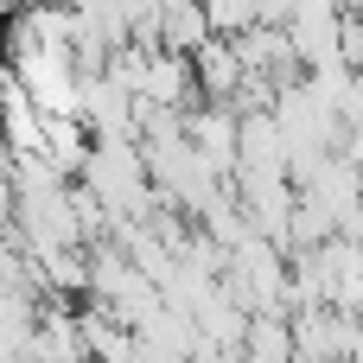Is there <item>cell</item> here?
Returning a JSON list of instances; mask_svg holds the SVG:
<instances>
[{
  "label": "cell",
  "instance_id": "7a4b0ae2",
  "mask_svg": "<svg viewBox=\"0 0 363 363\" xmlns=\"http://www.w3.org/2000/svg\"><path fill=\"white\" fill-rule=\"evenodd\" d=\"M204 19L223 32H242V26H255V0H204Z\"/></svg>",
  "mask_w": 363,
  "mask_h": 363
},
{
  "label": "cell",
  "instance_id": "6da1fadb",
  "mask_svg": "<svg viewBox=\"0 0 363 363\" xmlns=\"http://www.w3.org/2000/svg\"><path fill=\"white\" fill-rule=\"evenodd\" d=\"M198 51H204V83L230 96V83L242 77V57H236V45H198Z\"/></svg>",
  "mask_w": 363,
  "mask_h": 363
}]
</instances>
